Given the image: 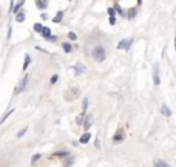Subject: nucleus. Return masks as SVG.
Instances as JSON below:
<instances>
[{
  "label": "nucleus",
  "mask_w": 176,
  "mask_h": 167,
  "mask_svg": "<svg viewBox=\"0 0 176 167\" xmlns=\"http://www.w3.org/2000/svg\"><path fill=\"white\" fill-rule=\"evenodd\" d=\"M93 57L97 62H103L105 60V48L102 45H97L96 48H93Z\"/></svg>",
  "instance_id": "obj_1"
},
{
  "label": "nucleus",
  "mask_w": 176,
  "mask_h": 167,
  "mask_svg": "<svg viewBox=\"0 0 176 167\" xmlns=\"http://www.w3.org/2000/svg\"><path fill=\"white\" fill-rule=\"evenodd\" d=\"M40 33H42V37L47 39V40H49V42H56V40H57V36H53L51 34V30H49L48 26H43Z\"/></svg>",
  "instance_id": "obj_2"
},
{
  "label": "nucleus",
  "mask_w": 176,
  "mask_h": 167,
  "mask_svg": "<svg viewBox=\"0 0 176 167\" xmlns=\"http://www.w3.org/2000/svg\"><path fill=\"white\" fill-rule=\"evenodd\" d=\"M131 43H133V39H122L119 43H117V48L127 51V49H130V47H131Z\"/></svg>",
  "instance_id": "obj_3"
},
{
  "label": "nucleus",
  "mask_w": 176,
  "mask_h": 167,
  "mask_svg": "<svg viewBox=\"0 0 176 167\" xmlns=\"http://www.w3.org/2000/svg\"><path fill=\"white\" fill-rule=\"evenodd\" d=\"M79 96V88H71L65 93V99L66 101H74L76 98Z\"/></svg>",
  "instance_id": "obj_4"
},
{
  "label": "nucleus",
  "mask_w": 176,
  "mask_h": 167,
  "mask_svg": "<svg viewBox=\"0 0 176 167\" xmlns=\"http://www.w3.org/2000/svg\"><path fill=\"white\" fill-rule=\"evenodd\" d=\"M153 82H155V85L161 84V79H159V65H158V64H155V67H153Z\"/></svg>",
  "instance_id": "obj_5"
},
{
  "label": "nucleus",
  "mask_w": 176,
  "mask_h": 167,
  "mask_svg": "<svg viewBox=\"0 0 176 167\" xmlns=\"http://www.w3.org/2000/svg\"><path fill=\"white\" fill-rule=\"evenodd\" d=\"M26 85H28V74H25V76H23L22 82L19 84V87H17V90H16V94H19V93L23 91V90L26 88Z\"/></svg>",
  "instance_id": "obj_6"
},
{
  "label": "nucleus",
  "mask_w": 176,
  "mask_h": 167,
  "mask_svg": "<svg viewBox=\"0 0 176 167\" xmlns=\"http://www.w3.org/2000/svg\"><path fill=\"white\" fill-rule=\"evenodd\" d=\"M124 138H125L124 130H122V129H119V130H117V132L114 133V136H113V142H121Z\"/></svg>",
  "instance_id": "obj_7"
},
{
  "label": "nucleus",
  "mask_w": 176,
  "mask_h": 167,
  "mask_svg": "<svg viewBox=\"0 0 176 167\" xmlns=\"http://www.w3.org/2000/svg\"><path fill=\"white\" fill-rule=\"evenodd\" d=\"M22 6H23V2H17V3H11V11H12V12H16V14H17V12H19V10H20Z\"/></svg>",
  "instance_id": "obj_8"
},
{
  "label": "nucleus",
  "mask_w": 176,
  "mask_h": 167,
  "mask_svg": "<svg viewBox=\"0 0 176 167\" xmlns=\"http://www.w3.org/2000/svg\"><path fill=\"white\" fill-rule=\"evenodd\" d=\"M84 127H85V130H88L90 127H91V125H93V116H87V118H85L84 119Z\"/></svg>",
  "instance_id": "obj_9"
},
{
  "label": "nucleus",
  "mask_w": 176,
  "mask_h": 167,
  "mask_svg": "<svg viewBox=\"0 0 176 167\" xmlns=\"http://www.w3.org/2000/svg\"><path fill=\"white\" fill-rule=\"evenodd\" d=\"M85 70H87V67H85V65H82V64H77V65L74 67L76 74H82V73H85Z\"/></svg>",
  "instance_id": "obj_10"
},
{
  "label": "nucleus",
  "mask_w": 176,
  "mask_h": 167,
  "mask_svg": "<svg viewBox=\"0 0 176 167\" xmlns=\"http://www.w3.org/2000/svg\"><path fill=\"white\" fill-rule=\"evenodd\" d=\"M90 139H91V135H90V133L87 132V133H84L82 136H80V139H79V142H80V144H87V142L90 141Z\"/></svg>",
  "instance_id": "obj_11"
},
{
  "label": "nucleus",
  "mask_w": 176,
  "mask_h": 167,
  "mask_svg": "<svg viewBox=\"0 0 176 167\" xmlns=\"http://www.w3.org/2000/svg\"><path fill=\"white\" fill-rule=\"evenodd\" d=\"M62 19H64V11H59L57 14L53 17V22L54 23H59V22H62Z\"/></svg>",
  "instance_id": "obj_12"
},
{
  "label": "nucleus",
  "mask_w": 176,
  "mask_h": 167,
  "mask_svg": "<svg viewBox=\"0 0 176 167\" xmlns=\"http://www.w3.org/2000/svg\"><path fill=\"white\" fill-rule=\"evenodd\" d=\"M161 113L164 115V116H167V118H170V116H171V111H170V108L167 107V105H162L161 107Z\"/></svg>",
  "instance_id": "obj_13"
},
{
  "label": "nucleus",
  "mask_w": 176,
  "mask_h": 167,
  "mask_svg": "<svg viewBox=\"0 0 176 167\" xmlns=\"http://www.w3.org/2000/svg\"><path fill=\"white\" fill-rule=\"evenodd\" d=\"M31 64V56L29 54H25V62H23V71H26V68L29 67Z\"/></svg>",
  "instance_id": "obj_14"
},
{
  "label": "nucleus",
  "mask_w": 176,
  "mask_h": 167,
  "mask_svg": "<svg viewBox=\"0 0 176 167\" xmlns=\"http://www.w3.org/2000/svg\"><path fill=\"white\" fill-rule=\"evenodd\" d=\"M36 6H37L39 10H47L48 2H36Z\"/></svg>",
  "instance_id": "obj_15"
},
{
  "label": "nucleus",
  "mask_w": 176,
  "mask_h": 167,
  "mask_svg": "<svg viewBox=\"0 0 176 167\" xmlns=\"http://www.w3.org/2000/svg\"><path fill=\"white\" fill-rule=\"evenodd\" d=\"M84 119H85V113L79 115L77 118H76V124H77V125H84Z\"/></svg>",
  "instance_id": "obj_16"
},
{
  "label": "nucleus",
  "mask_w": 176,
  "mask_h": 167,
  "mask_svg": "<svg viewBox=\"0 0 176 167\" xmlns=\"http://www.w3.org/2000/svg\"><path fill=\"white\" fill-rule=\"evenodd\" d=\"M26 132H28V127H23L22 130H19V132H17V138H23Z\"/></svg>",
  "instance_id": "obj_17"
},
{
  "label": "nucleus",
  "mask_w": 176,
  "mask_h": 167,
  "mask_svg": "<svg viewBox=\"0 0 176 167\" xmlns=\"http://www.w3.org/2000/svg\"><path fill=\"white\" fill-rule=\"evenodd\" d=\"M62 48H64L65 53H71V51H73V47H71L70 43H64V45H62Z\"/></svg>",
  "instance_id": "obj_18"
},
{
  "label": "nucleus",
  "mask_w": 176,
  "mask_h": 167,
  "mask_svg": "<svg viewBox=\"0 0 176 167\" xmlns=\"http://www.w3.org/2000/svg\"><path fill=\"white\" fill-rule=\"evenodd\" d=\"M16 20H17V22H23V20H25V14L19 11V12L16 14Z\"/></svg>",
  "instance_id": "obj_19"
},
{
  "label": "nucleus",
  "mask_w": 176,
  "mask_h": 167,
  "mask_svg": "<svg viewBox=\"0 0 176 167\" xmlns=\"http://www.w3.org/2000/svg\"><path fill=\"white\" fill-rule=\"evenodd\" d=\"M12 113H14V108H11V110L8 111V113H5V115H3V118H2V121H0V124H2V122H5V121H6V118H8L10 115H12Z\"/></svg>",
  "instance_id": "obj_20"
},
{
  "label": "nucleus",
  "mask_w": 176,
  "mask_h": 167,
  "mask_svg": "<svg viewBox=\"0 0 176 167\" xmlns=\"http://www.w3.org/2000/svg\"><path fill=\"white\" fill-rule=\"evenodd\" d=\"M40 158H42V155H40V153H36V155L33 156V159H31V162H33V164H36V162H37Z\"/></svg>",
  "instance_id": "obj_21"
},
{
  "label": "nucleus",
  "mask_w": 176,
  "mask_h": 167,
  "mask_svg": "<svg viewBox=\"0 0 176 167\" xmlns=\"http://www.w3.org/2000/svg\"><path fill=\"white\" fill-rule=\"evenodd\" d=\"M82 108H84V113L87 111V108H88V98H84V104H82Z\"/></svg>",
  "instance_id": "obj_22"
},
{
  "label": "nucleus",
  "mask_w": 176,
  "mask_h": 167,
  "mask_svg": "<svg viewBox=\"0 0 176 167\" xmlns=\"http://www.w3.org/2000/svg\"><path fill=\"white\" fill-rule=\"evenodd\" d=\"M156 166H158V167H170L168 164H167V162L161 161V159H158V161H156Z\"/></svg>",
  "instance_id": "obj_23"
},
{
  "label": "nucleus",
  "mask_w": 176,
  "mask_h": 167,
  "mask_svg": "<svg viewBox=\"0 0 176 167\" xmlns=\"http://www.w3.org/2000/svg\"><path fill=\"white\" fill-rule=\"evenodd\" d=\"M57 80H59V76H57V74H53V76H51V79H49V84L53 85V84H56Z\"/></svg>",
  "instance_id": "obj_24"
},
{
  "label": "nucleus",
  "mask_w": 176,
  "mask_h": 167,
  "mask_svg": "<svg viewBox=\"0 0 176 167\" xmlns=\"http://www.w3.org/2000/svg\"><path fill=\"white\" fill-rule=\"evenodd\" d=\"M42 28H43L42 23H36V25H34V31H36V33H40V31H42Z\"/></svg>",
  "instance_id": "obj_25"
},
{
  "label": "nucleus",
  "mask_w": 176,
  "mask_h": 167,
  "mask_svg": "<svg viewBox=\"0 0 176 167\" xmlns=\"http://www.w3.org/2000/svg\"><path fill=\"white\" fill-rule=\"evenodd\" d=\"M130 11H131V12H128L127 17H128V19H133V17L136 16V10H130Z\"/></svg>",
  "instance_id": "obj_26"
},
{
  "label": "nucleus",
  "mask_w": 176,
  "mask_h": 167,
  "mask_svg": "<svg viewBox=\"0 0 176 167\" xmlns=\"http://www.w3.org/2000/svg\"><path fill=\"white\" fill-rule=\"evenodd\" d=\"M68 39L70 40H76V39H77V36H76V33H68Z\"/></svg>",
  "instance_id": "obj_27"
},
{
  "label": "nucleus",
  "mask_w": 176,
  "mask_h": 167,
  "mask_svg": "<svg viewBox=\"0 0 176 167\" xmlns=\"http://www.w3.org/2000/svg\"><path fill=\"white\" fill-rule=\"evenodd\" d=\"M54 156H68V152H57Z\"/></svg>",
  "instance_id": "obj_28"
},
{
  "label": "nucleus",
  "mask_w": 176,
  "mask_h": 167,
  "mask_svg": "<svg viewBox=\"0 0 176 167\" xmlns=\"http://www.w3.org/2000/svg\"><path fill=\"white\" fill-rule=\"evenodd\" d=\"M108 14H110V17H114L116 10H114V8H110V10H108Z\"/></svg>",
  "instance_id": "obj_29"
},
{
  "label": "nucleus",
  "mask_w": 176,
  "mask_h": 167,
  "mask_svg": "<svg viewBox=\"0 0 176 167\" xmlns=\"http://www.w3.org/2000/svg\"><path fill=\"white\" fill-rule=\"evenodd\" d=\"M110 23H111V25L116 23V19H114V17H110Z\"/></svg>",
  "instance_id": "obj_30"
},
{
  "label": "nucleus",
  "mask_w": 176,
  "mask_h": 167,
  "mask_svg": "<svg viewBox=\"0 0 176 167\" xmlns=\"http://www.w3.org/2000/svg\"><path fill=\"white\" fill-rule=\"evenodd\" d=\"M94 146H96V148H101L99 146H101V144H99V139H96V142H94Z\"/></svg>",
  "instance_id": "obj_31"
},
{
  "label": "nucleus",
  "mask_w": 176,
  "mask_h": 167,
  "mask_svg": "<svg viewBox=\"0 0 176 167\" xmlns=\"http://www.w3.org/2000/svg\"><path fill=\"white\" fill-rule=\"evenodd\" d=\"M155 167H158V166H156V162H155Z\"/></svg>",
  "instance_id": "obj_32"
}]
</instances>
